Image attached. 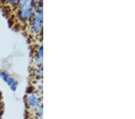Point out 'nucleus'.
Returning a JSON list of instances; mask_svg holds the SVG:
<instances>
[{"label":"nucleus","mask_w":135,"mask_h":119,"mask_svg":"<svg viewBox=\"0 0 135 119\" xmlns=\"http://www.w3.org/2000/svg\"><path fill=\"white\" fill-rule=\"evenodd\" d=\"M33 10L30 5V0H21L19 16L21 21H29L33 18Z\"/></svg>","instance_id":"f257e3e1"},{"label":"nucleus","mask_w":135,"mask_h":119,"mask_svg":"<svg viewBox=\"0 0 135 119\" xmlns=\"http://www.w3.org/2000/svg\"><path fill=\"white\" fill-rule=\"evenodd\" d=\"M43 28V18L42 12H38V13L34 16L32 18L30 23L29 30L31 34L34 36L39 35L42 31Z\"/></svg>","instance_id":"f03ea898"},{"label":"nucleus","mask_w":135,"mask_h":119,"mask_svg":"<svg viewBox=\"0 0 135 119\" xmlns=\"http://www.w3.org/2000/svg\"><path fill=\"white\" fill-rule=\"evenodd\" d=\"M40 97L38 94V92H30L28 93L27 101L28 105L31 107H35L38 105L40 101Z\"/></svg>","instance_id":"7ed1b4c3"},{"label":"nucleus","mask_w":135,"mask_h":119,"mask_svg":"<svg viewBox=\"0 0 135 119\" xmlns=\"http://www.w3.org/2000/svg\"><path fill=\"white\" fill-rule=\"evenodd\" d=\"M34 61L37 65H42L43 62V46L40 45L37 49L34 56Z\"/></svg>","instance_id":"20e7f679"},{"label":"nucleus","mask_w":135,"mask_h":119,"mask_svg":"<svg viewBox=\"0 0 135 119\" xmlns=\"http://www.w3.org/2000/svg\"><path fill=\"white\" fill-rule=\"evenodd\" d=\"M6 83L9 86L10 90L13 91V92H15L16 90L17 85H18V82L13 78L11 77V76L7 80V81L6 82Z\"/></svg>","instance_id":"39448f33"},{"label":"nucleus","mask_w":135,"mask_h":119,"mask_svg":"<svg viewBox=\"0 0 135 119\" xmlns=\"http://www.w3.org/2000/svg\"><path fill=\"white\" fill-rule=\"evenodd\" d=\"M34 75L36 77H42L43 75V68L42 65H37V66L34 69Z\"/></svg>","instance_id":"423d86ee"},{"label":"nucleus","mask_w":135,"mask_h":119,"mask_svg":"<svg viewBox=\"0 0 135 119\" xmlns=\"http://www.w3.org/2000/svg\"><path fill=\"white\" fill-rule=\"evenodd\" d=\"M0 77L1 78V79H3L5 83H6L8 78L10 77V75L7 72H6V71L2 70L0 72Z\"/></svg>","instance_id":"0eeeda50"},{"label":"nucleus","mask_w":135,"mask_h":119,"mask_svg":"<svg viewBox=\"0 0 135 119\" xmlns=\"http://www.w3.org/2000/svg\"><path fill=\"white\" fill-rule=\"evenodd\" d=\"M7 3L10 5H14V4L18 1V0H6Z\"/></svg>","instance_id":"6e6552de"},{"label":"nucleus","mask_w":135,"mask_h":119,"mask_svg":"<svg viewBox=\"0 0 135 119\" xmlns=\"http://www.w3.org/2000/svg\"><path fill=\"white\" fill-rule=\"evenodd\" d=\"M1 97H0V104H1Z\"/></svg>","instance_id":"1a4fd4ad"}]
</instances>
